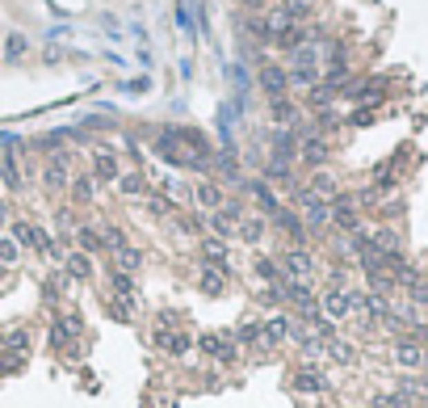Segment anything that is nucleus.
<instances>
[{"label":"nucleus","mask_w":428,"mask_h":408,"mask_svg":"<svg viewBox=\"0 0 428 408\" xmlns=\"http://www.w3.org/2000/svg\"><path fill=\"white\" fill-rule=\"evenodd\" d=\"M155 151H159L173 169H189V173H206L210 160H214L206 135L193 131V127H164V131L155 135Z\"/></svg>","instance_id":"nucleus-1"},{"label":"nucleus","mask_w":428,"mask_h":408,"mask_svg":"<svg viewBox=\"0 0 428 408\" xmlns=\"http://www.w3.org/2000/svg\"><path fill=\"white\" fill-rule=\"evenodd\" d=\"M294 207L307 215V228H315V232L332 223V202L319 198V194H311V189H294Z\"/></svg>","instance_id":"nucleus-2"},{"label":"nucleus","mask_w":428,"mask_h":408,"mask_svg":"<svg viewBox=\"0 0 428 408\" xmlns=\"http://www.w3.org/2000/svg\"><path fill=\"white\" fill-rule=\"evenodd\" d=\"M9 232H13L17 248H34V252H46V257H59V248L46 240V232H42L38 223H30V219H17V223H9Z\"/></svg>","instance_id":"nucleus-3"},{"label":"nucleus","mask_w":428,"mask_h":408,"mask_svg":"<svg viewBox=\"0 0 428 408\" xmlns=\"http://www.w3.org/2000/svg\"><path fill=\"white\" fill-rule=\"evenodd\" d=\"M231 261H223V266H202V274H197V290L206 295V299H219L223 290H227V282H231Z\"/></svg>","instance_id":"nucleus-4"},{"label":"nucleus","mask_w":428,"mask_h":408,"mask_svg":"<svg viewBox=\"0 0 428 408\" xmlns=\"http://www.w3.org/2000/svg\"><path fill=\"white\" fill-rule=\"evenodd\" d=\"M328 156H332V147H328V139L319 135V131H311V135H302V139H298V160H302L307 169L328 165Z\"/></svg>","instance_id":"nucleus-5"},{"label":"nucleus","mask_w":428,"mask_h":408,"mask_svg":"<svg viewBox=\"0 0 428 408\" xmlns=\"http://www.w3.org/2000/svg\"><path fill=\"white\" fill-rule=\"evenodd\" d=\"M332 202V223L349 236V232H357L361 228V211H357V202H353V194H336V198H328Z\"/></svg>","instance_id":"nucleus-6"},{"label":"nucleus","mask_w":428,"mask_h":408,"mask_svg":"<svg viewBox=\"0 0 428 408\" xmlns=\"http://www.w3.org/2000/svg\"><path fill=\"white\" fill-rule=\"evenodd\" d=\"M240 219H244V207H240V202H223V207L210 215V232L219 236V240H231L235 228H240Z\"/></svg>","instance_id":"nucleus-7"},{"label":"nucleus","mask_w":428,"mask_h":408,"mask_svg":"<svg viewBox=\"0 0 428 408\" xmlns=\"http://www.w3.org/2000/svg\"><path fill=\"white\" fill-rule=\"evenodd\" d=\"M42 185L50 194H64L72 185V156H50L46 169H42Z\"/></svg>","instance_id":"nucleus-8"},{"label":"nucleus","mask_w":428,"mask_h":408,"mask_svg":"<svg viewBox=\"0 0 428 408\" xmlns=\"http://www.w3.org/2000/svg\"><path fill=\"white\" fill-rule=\"evenodd\" d=\"M311 270H315V257H311L307 248H290V252H282V274H286V282H307Z\"/></svg>","instance_id":"nucleus-9"},{"label":"nucleus","mask_w":428,"mask_h":408,"mask_svg":"<svg viewBox=\"0 0 428 408\" xmlns=\"http://www.w3.org/2000/svg\"><path fill=\"white\" fill-rule=\"evenodd\" d=\"M282 290H286V299L294 303V308L302 312V320H315V316H319V295H315L307 282H286Z\"/></svg>","instance_id":"nucleus-10"},{"label":"nucleus","mask_w":428,"mask_h":408,"mask_svg":"<svg viewBox=\"0 0 428 408\" xmlns=\"http://www.w3.org/2000/svg\"><path fill=\"white\" fill-rule=\"evenodd\" d=\"M319 312H324V320H344L353 308H349V290H336V286H328L324 295H319Z\"/></svg>","instance_id":"nucleus-11"},{"label":"nucleus","mask_w":428,"mask_h":408,"mask_svg":"<svg viewBox=\"0 0 428 408\" xmlns=\"http://www.w3.org/2000/svg\"><path fill=\"white\" fill-rule=\"evenodd\" d=\"M256 80H260V89H264V97H269V101L286 97V89H290V80H286V68H278V64H264Z\"/></svg>","instance_id":"nucleus-12"},{"label":"nucleus","mask_w":428,"mask_h":408,"mask_svg":"<svg viewBox=\"0 0 428 408\" xmlns=\"http://www.w3.org/2000/svg\"><path fill=\"white\" fill-rule=\"evenodd\" d=\"M269 147H273L269 156H278V160H290V165H294V160H298V131L278 127V131H273V139H269Z\"/></svg>","instance_id":"nucleus-13"},{"label":"nucleus","mask_w":428,"mask_h":408,"mask_svg":"<svg viewBox=\"0 0 428 408\" xmlns=\"http://www.w3.org/2000/svg\"><path fill=\"white\" fill-rule=\"evenodd\" d=\"M197 349H202V353H210V358H219L223 367H231V362H235V345H231L227 337H214V333H202V337H197Z\"/></svg>","instance_id":"nucleus-14"},{"label":"nucleus","mask_w":428,"mask_h":408,"mask_svg":"<svg viewBox=\"0 0 428 408\" xmlns=\"http://www.w3.org/2000/svg\"><path fill=\"white\" fill-rule=\"evenodd\" d=\"M424 358H428V349L416 345V341H399L395 345V367L399 371H424Z\"/></svg>","instance_id":"nucleus-15"},{"label":"nucleus","mask_w":428,"mask_h":408,"mask_svg":"<svg viewBox=\"0 0 428 408\" xmlns=\"http://www.w3.org/2000/svg\"><path fill=\"white\" fill-rule=\"evenodd\" d=\"M118 177H122V169H118V160H114V151H93V181H105V185H118Z\"/></svg>","instance_id":"nucleus-16"},{"label":"nucleus","mask_w":428,"mask_h":408,"mask_svg":"<svg viewBox=\"0 0 428 408\" xmlns=\"http://www.w3.org/2000/svg\"><path fill=\"white\" fill-rule=\"evenodd\" d=\"M189 194H193V207H202V211H219L223 207V185L219 181H197Z\"/></svg>","instance_id":"nucleus-17"},{"label":"nucleus","mask_w":428,"mask_h":408,"mask_svg":"<svg viewBox=\"0 0 428 408\" xmlns=\"http://www.w3.org/2000/svg\"><path fill=\"white\" fill-rule=\"evenodd\" d=\"M369 236H373V248H378L382 257H395V252H403V232H399V228H391V223L373 228Z\"/></svg>","instance_id":"nucleus-18"},{"label":"nucleus","mask_w":428,"mask_h":408,"mask_svg":"<svg viewBox=\"0 0 428 408\" xmlns=\"http://www.w3.org/2000/svg\"><path fill=\"white\" fill-rule=\"evenodd\" d=\"M80 333H84V328H80V320H76V316H59L55 324H50V345L64 349V345H72Z\"/></svg>","instance_id":"nucleus-19"},{"label":"nucleus","mask_w":428,"mask_h":408,"mask_svg":"<svg viewBox=\"0 0 428 408\" xmlns=\"http://www.w3.org/2000/svg\"><path fill=\"white\" fill-rule=\"evenodd\" d=\"M244 189H248V198H256V207H260L264 215H278V211H282V202H278L273 185H264V181H248Z\"/></svg>","instance_id":"nucleus-20"},{"label":"nucleus","mask_w":428,"mask_h":408,"mask_svg":"<svg viewBox=\"0 0 428 408\" xmlns=\"http://www.w3.org/2000/svg\"><path fill=\"white\" fill-rule=\"evenodd\" d=\"M273 223L294 240V248H298V244H307V219H298L294 211H278V215H273Z\"/></svg>","instance_id":"nucleus-21"},{"label":"nucleus","mask_w":428,"mask_h":408,"mask_svg":"<svg viewBox=\"0 0 428 408\" xmlns=\"http://www.w3.org/2000/svg\"><path fill=\"white\" fill-rule=\"evenodd\" d=\"M210 169H219L223 181H235L240 177V151L235 147H219V151H214V160H210Z\"/></svg>","instance_id":"nucleus-22"},{"label":"nucleus","mask_w":428,"mask_h":408,"mask_svg":"<svg viewBox=\"0 0 428 408\" xmlns=\"http://www.w3.org/2000/svg\"><path fill=\"white\" fill-rule=\"evenodd\" d=\"M290 337V320L286 316H269L260 324V345H282Z\"/></svg>","instance_id":"nucleus-23"},{"label":"nucleus","mask_w":428,"mask_h":408,"mask_svg":"<svg viewBox=\"0 0 428 408\" xmlns=\"http://www.w3.org/2000/svg\"><path fill=\"white\" fill-rule=\"evenodd\" d=\"M290 383H294V391H328V379L319 375L315 367H298Z\"/></svg>","instance_id":"nucleus-24"},{"label":"nucleus","mask_w":428,"mask_h":408,"mask_svg":"<svg viewBox=\"0 0 428 408\" xmlns=\"http://www.w3.org/2000/svg\"><path fill=\"white\" fill-rule=\"evenodd\" d=\"M155 345H159V349H168L173 358H181V353H189L193 337H189V333H164V328H159V333H155Z\"/></svg>","instance_id":"nucleus-25"},{"label":"nucleus","mask_w":428,"mask_h":408,"mask_svg":"<svg viewBox=\"0 0 428 408\" xmlns=\"http://www.w3.org/2000/svg\"><path fill=\"white\" fill-rule=\"evenodd\" d=\"M252 270H256V278L264 282V286H282V261H273V257H256L252 261Z\"/></svg>","instance_id":"nucleus-26"},{"label":"nucleus","mask_w":428,"mask_h":408,"mask_svg":"<svg viewBox=\"0 0 428 408\" xmlns=\"http://www.w3.org/2000/svg\"><path fill=\"white\" fill-rule=\"evenodd\" d=\"M135 308H139V295H114V299H110V316L122 320V324L135 320Z\"/></svg>","instance_id":"nucleus-27"},{"label":"nucleus","mask_w":428,"mask_h":408,"mask_svg":"<svg viewBox=\"0 0 428 408\" xmlns=\"http://www.w3.org/2000/svg\"><path fill=\"white\" fill-rule=\"evenodd\" d=\"M324 353L332 362H340V367H353L357 362V349L349 345V341H340V337H332V341H324Z\"/></svg>","instance_id":"nucleus-28"},{"label":"nucleus","mask_w":428,"mask_h":408,"mask_svg":"<svg viewBox=\"0 0 428 408\" xmlns=\"http://www.w3.org/2000/svg\"><path fill=\"white\" fill-rule=\"evenodd\" d=\"M264 228H269V223H264V215H244V219H240V240H244V244H260V240H264Z\"/></svg>","instance_id":"nucleus-29"},{"label":"nucleus","mask_w":428,"mask_h":408,"mask_svg":"<svg viewBox=\"0 0 428 408\" xmlns=\"http://www.w3.org/2000/svg\"><path fill=\"white\" fill-rule=\"evenodd\" d=\"M0 181H5L9 189H21V185H26V177H21V169H17V156H13V151H5V156H0Z\"/></svg>","instance_id":"nucleus-30"},{"label":"nucleus","mask_w":428,"mask_h":408,"mask_svg":"<svg viewBox=\"0 0 428 408\" xmlns=\"http://www.w3.org/2000/svg\"><path fill=\"white\" fill-rule=\"evenodd\" d=\"M202 257H206V266H223V261H227V240L202 236Z\"/></svg>","instance_id":"nucleus-31"},{"label":"nucleus","mask_w":428,"mask_h":408,"mask_svg":"<svg viewBox=\"0 0 428 408\" xmlns=\"http://www.w3.org/2000/svg\"><path fill=\"white\" fill-rule=\"evenodd\" d=\"M269 118L278 122V127H290L294 118H298V106L290 97H278V101H269Z\"/></svg>","instance_id":"nucleus-32"},{"label":"nucleus","mask_w":428,"mask_h":408,"mask_svg":"<svg viewBox=\"0 0 428 408\" xmlns=\"http://www.w3.org/2000/svg\"><path fill=\"white\" fill-rule=\"evenodd\" d=\"M72 202H80V207H88V202H97V181L93 177H72Z\"/></svg>","instance_id":"nucleus-33"},{"label":"nucleus","mask_w":428,"mask_h":408,"mask_svg":"<svg viewBox=\"0 0 428 408\" xmlns=\"http://www.w3.org/2000/svg\"><path fill=\"white\" fill-rule=\"evenodd\" d=\"M332 101H336V89H332V84H324V80H319L315 89H307V106H311V110H328Z\"/></svg>","instance_id":"nucleus-34"},{"label":"nucleus","mask_w":428,"mask_h":408,"mask_svg":"<svg viewBox=\"0 0 428 408\" xmlns=\"http://www.w3.org/2000/svg\"><path fill=\"white\" fill-rule=\"evenodd\" d=\"M101 248H110V252H126L130 240H126V228H101Z\"/></svg>","instance_id":"nucleus-35"},{"label":"nucleus","mask_w":428,"mask_h":408,"mask_svg":"<svg viewBox=\"0 0 428 408\" xmlns=\"http://www.w3.org/2000/svg\"><path fill=\"white\" fill-rule=\"evenodd\" d=\"M311 194H319V198H336V194H340V189H336V177L324 173V169H315V177H311Z\"/></svg>","instance_id":"nucleus-36"},{"label":"nucleus","mask_w":428,"mask_h":408,"mask_svg":"<svg viewBox=\"0 0 428 408\" xmlns=\"http://www.w3.org/2000/svg\"><path fill=\"white\" fill-rule=\"evenodd\" d=\"M139 266H143V252L139 248H126V252H114V270H122V274H139Z\"/></svg>","instance_id":"nucleus-37"},{"label":"nucleus","mask_w":428,"mask_h":408,"mask_svg":"<svg viewBox=\"0 0 428 408\" xmlns=\"http://www.w3.org/2000/svg\"><path fill=\"white\" fill-rule=\"evenodd\" d=\"M64 266H68V274L72 278H88L93 274V266H88V252H80V248H72L68 257H64Z\"/></svg>","instance_id":"nucleus-38"},{"label":"nucleus","mask_w":428,"mask_h":408,"mask_svg":"<svg viewBox=\"0 0 428 408\" xmlns=\"http://www.w3.org/2000/svg\"><path fill=\"white\" fill-rule=\"evenodd\" d=\"M76 240H80V252H101V228H76Z\"/></svg>","instance_id":"nucleus-39"},{"label":"nucleus","mask_w":428,"mask_h":408,"mask_svg":"<svg viewBox=\"0 0 428 408\" xmlns=\"http://www.w3.org/2000/svg\"><path fill=\"white\" fill-rule=\"evenodd\" d=\"M282 9L302 26V21H311V13H315V5H311V0H282Z\"/></svg>","instance_id":"nucleus-40"},{"label":"nucleus","mask_w":428,"mask_h":408,"mask_svg":"<svg viewBox=\"0 0 428 408\" xmlns=\"http://www.w3.org/2000/svg\"><path fill=\"white\" fill-rule=\"evenodd\" d=\"M118 189H122V198H143L147 185H143L139 173H122V177H118Z\"/></svg>","instance_id":"nucleus-41"},{"label":"nucleus","mask_w":428,"mask_h":408,"mask_svg":"<svg viewBox=\"0 0 428 408\" xmlns=\"http://www.w3.org/2000/svg\"><path fill=\"white\" fill-rule=\"evenodd\" d=\"M256 303H260V308H282V303H286V290H282V286H260Z\"/></svg>","instance_id":"nucleus-42"},{"label":"nucleus","mask_w":428,"mask_h":408,"mask_svg":"<svg viewBox=\"0 0 428 408\" xmlns=\"http://www.w3.org/2000/svg\"><path fill=\"white\" fill-rule=\"evenodd\" d=\"M231 337H235V345H260V324H240Z\"/></svg>","instance_id":"nucleus-43"},{"label":"nucleus","mask_w":428,"mask_h":408,"mask_svg":"<svg viewBox=\"0 0 428 408\" xmlns=\"http://www.w3.org/2000/svg\"><path fill=\"white\" fill-rule=\"evenodd\" d=\"M17 252H21V248H17V240H13V236H0V266L9 270V266L17 261Z\"/></svg>","instance_id":"nucleus-44"},{"label":"nucleus","mask_w":428,"mask_h":408,"mask_svg":"<svg viewBox=\"0 0 428 408\" xmlns=\"http://www.w3.org/2000/svg\"><path fill=\"white\" fill-rule=\"evenodd\" d=\"M264 177H273V181H290V160L269 156V165H264Z\"/></svg>","instance_id":"nucleus-45"},{"label":"nucleus","mask_w":428,"mask_h":408,"mask_svg":"<svg viewBox=\"0 0 428 408\" xmlns=\"http://www.w3.org/2000/svg\"><path fill=\"white\" fill-rule=\"evenodd\" d=\"M26 46H30V42H26L21 34H9V46H5V59H21V55H26Z\"/></svg>","instance_id":"nucleus-46"},{"label":"nucleus","mask_w":428,"mask_h":408,"mask_svg":"<svg viewBox=\"0 0 428 408\" xmlns=\"http://www.w3.org/2000/svg\"><path fill=\"white\" fill-rule=\"evenodd\" d=\"M5 345H9V349H13V353H21V349H26V345H30V333H26V328H13V333H9V337H5Z\"/></svg>","instance_id":"nucleus-47"},{"label":"nucleus","mask_w":428,"mask_h":408,"mask_svg":"<svg viewBox=\"0 0 428 408\" xmlns=\"http://www.w3.org/2000/svg\"><path fill=\"white\" fill-rule=\"evenodd\" d=\"M114 290H118V295H135V278L122 274V270H114Z\"/></svg>","instance_id":"nucleus-48"},{"label":"nucleus","mask_w":428,"mask_h":408,"mask_svg":"<svg viewBox=\"0 0 428 408\" xmlns=\"http://www.w3.org/2000/svg\"><path fill=\"white\" fill-rule=\"evenodd\" d=\"M349 122H353V127H369V122H373V110H369V106H357V114H353Z\"/></svg>","instance_id":"nucleus-49"},{"label":"nucleus","mask_w":428,"mask_h":408,"mask_svg":"<svg viewBox=\"0 0 428 408\" xmlns=\"http://www.w3.org/2000/svg\"><path fill=\"white\" fill-rule=\"evenodd\" d=\"M407 341H416V345H428V324H411V328H407Z\"/></svg>","instance_id":"nucleus-50"},{"label":"nucleus","mask_w":428,"mask_h":408,"mask_svg":"<svg viewBox=\"0 0 428 408\" xmlns=\"http://www.w3.org/2000/svg\"><path fill=\"white\" fill-rule=\"evenodd\" d=\"M5 371H21V358H5V353H0V375Z\"/></svg>","instance_id":"nucleus-51"},{"label":"nucleus","mask_w":428,"mask_h":408,"mask_svg":"<svg viewBox=\"0 0 428 408\" xmlns=\"http://www.w3.org/2000/svg\"><path fill=\"white\" fill-rule=\"evenodd\" d=\"M248 9H269V5H278V0H244Z\"/></svg>","instance_id":"nucleus-52"},{"label":"nucleus","mask_w":428,"mask_h":408,"mask_svg":"<svg viewBox=\"0 0 428 408\" xmlns=\"http://www.w3.org/2000/svg\"><path fill=\"white\" fill-rule=\"evenodd\" d=\"M0 228H9V202L0 198Z\"/></svg>","instance_id":"nucleus-53"},{"label":"nucleus","mask_w":428,"mask_h":408,"mask_svg":"<svg viewBox=\"0 0 428 408\" xmlns=\"http://www.w3.org/2000/svg\"><path fill=\"white\" fill-rule=\"evenodd\" d=\"M0 349H5V333H0Z\"/></svg>","instance_id":"nucleus-54"},{"label":"nucleus","mask_w":428,"mask_h":408,"mask_svg":"<svg viewBox=\"0 0 428 408\" xmlns=\"http://www.w3.org/2000/svg\"><path fill=\"white\" fill-rule=\"evenodd\" d=\"M424 375H428V358H424Z\"/></svg>","instance_id":"nucleus-55"},{"label":"nucleus","mask_w":428,"mask_h":408,"mask_svg":"<svg viewBox=\"0 0 428 408\" xmlns=\"http://www.w3.org/2000/svg\"><path fill=\"white\" fill-rule=\"evenodd\" d=\"M0 278H5V266H0Z\"/></svg>","instance_id":"nucleus-56"}]
</instances>
